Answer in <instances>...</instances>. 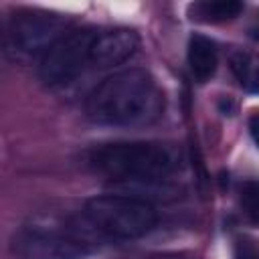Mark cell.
I'll return each instance as SVG.
<instances>
[{
	"label": "cell",
	"instance_id": "1",
	"mask_svg": "<svg viewBox=\"0 0 259 259\" xmlns=\"http://www.w3.org/2000/svg\"><path fill=\"white\" fill-rule=\"evenodd\" d=\"M164 105V91L150 71L123 69L105 77L87 95L85 113L99 125L140 127L156 121Z\"/></svg>",
	"mask_w": 259,
	"mask_h": 259
},
{
	"label": "cell",
	"instance_id": "2",
	"mask_svg": "<svg viewBox=\"0 0 259 259\" xmlns=\"http://www.w3.org/2000/svg\"><path fill=\"white\" fill-rule=\"evenodd\" d=\"M180 164V148L168 142H111L89 152V166L115 182H160Z\"/></svg>",
	"mask_w": 259,
	"mask_h": 259
},
{
	"label": "cell",
	"instance_id": "3",
	"mask_svg": "<svg viewBox=\"0 0 259 259\" xmlns=\"http://www.w3.org/2000/svg\"><path fill=\"white\" fill-rule=\"evenodd\" d=\"M83 221L95 235L132 241L150 233L158 223V214L150 202L138 196L97 194L85 202Z\"/></svg>",
	"mask_w": 259,
	"mask_h": 259
},
{
	"label": "cell",
	"instance_id": "4",
	"mask_svg": "<svg viewBox=\"0 0 259 259\" xmlns=\"http://www.w3.org/2000/svg\"><path fill=\"white\" fill-rule=\"evenodd\" d=\"M91 227L38 219L14 237V251L22 259H81L93 251Z\"/></svg>",
	"mask_w": 259,
	"mask_h": 259
},
{
	"label": "cell",
	"instance_id": "5",
	"mask_svg": "<svg viewBox=\"0 0 259 259\" xmlns=\"http://www.w3.org/2000/svg\"><path fill=\"white\" fill-rule=\"evenodd\" d=\"M65 32L67 20L61 14L40 8H22L16 10L6 24L4 51L12 61L42 57Z\"/></svg>",
	"mask_w": 259,
	"mask_h": 259
},
{
	"label": "cell",
	"instance_id": "6",
	"mask_svg": "<svg viewBox=\"0 0 259 259\" xmlns=\"http://www.w3.org/2000/svg\"><path fill=\"white\" fill-rule=\"evenodd\" d=\"M97 28H71L67 30L38 63L40 81L49 87H67L85 75L91 65V45Z\"/></svg>",
	"mask_w": 259,
	"mask_h": 259
},
{
	"label": "cell",
	"instance_id": "7",
	"mask_svg": "<svg viewBox=\"0 0 259 259\" xmlns=\"http://www.w3.org/2000/svg\"><path fill=\"white\" fill-rule=\"evenodd\" d=\"M138 45L140 38L132 28H97L91 45V65L93 69L117 67L136 53Z\"/></svg>",
	"mask_w": 259,
	"mask_h": 259
},
{
	"label": "cell",
	"instance_id": "8",
	"mask_svg": "<svg viewBox=\"0 0 259 259\" xmlns=\"http://www.w3.org/2000/svg\"><path fill=\"white\" fill-rule=\"evenodd\" d=\"M186 61L190 67V73L194 77V81L198 83H206L219 65V53H217V45L204 36L194 32L188 38V49H186Z\"/></svg>",
	"mask_w": 259,
	"mask_h": 259
},
{
	"label": "cell",
	"instance_id": "9",
	"mask_svg": "<svg viewBox=\"0 0 259 259\" xmlns=\"http://www.w3.org/2000/svg\"><path fill=\"white\" fill-rule=\"evenodd\" d=\"M231 71L245 91L259 93V55L243 49L235 51L231 55Z\"/></svg>",
	"mask_w": 259,
	"mask_h": 259
},
{
	"label": "cell",
	"instance_id": "10",
	"mask_svg": "<svg viewBox=\"0 0 259 259\" xmlns=\"http://www.w3.org/2000/svg\"><path fill=\"white\" fill-rule=\"evenodd\" d=\"M188 10L198 22H225L237 18L243 12V4L237 0H212L190 4Z\"/></svg>",
	"mask_w": 259,
	"mask_h": 259
},
{
	"label": "cell",
	"instance_id": "11",
	"mask_svg": "<svg viewBox=\"0 0 259 259\" xmlns=\"http://www.w3.org/2000/svg\"><path fill=\"white\" fill-rule=\"evenodd\" d=\"M239 200L249 221L259 225V180H245L241 184Z\"/></svg>",
	"mask_w": 259,
	"mask_h": 259
},
{
	"label": "cell",
	"instance_id": "12",
	"mask_svg": "<svg viewBox=\"0 0 259 259\" xmlns=\"http://www.w3.org/2000/svg\"><path fill=\"white\" fill-rule=\"evenodd\" d=\"M233 259H259V243L253 239H239L235 243Z\"/></svg>",
	"mask_w": 259,
	"mask_h": 259
},
{
	"label": "cell",
	"instance_id": "13",
	"mask_svg": "<svg viewBox=\"0 0 259 259\" xmlns=\"http://www.w3.org/2000/svg\"><path fill=\"white\" fill-rule=\"evenodd\" d=\"M249 134H251V138H253L255 146L259 148V111H257V113H253V115L249 117Z\"/></svg>",
	"mask_w": 259,
	"mask_h": 259
}]
</instances>
